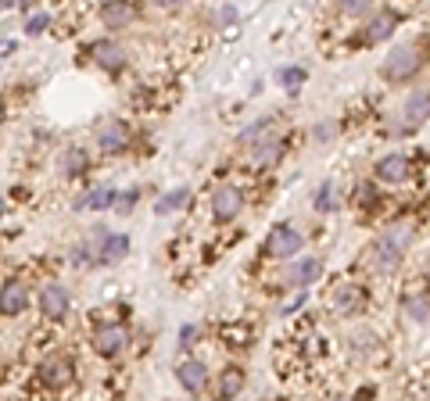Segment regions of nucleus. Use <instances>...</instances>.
Masks as SVG:
<instances>
[{"instance_id":"obj_27","label":"nucleus","mask_w":430,"mask_h":401,"mask_svg":"<svg viewBox=\"0 0 430 401\" xmlns=\"http://www.w3.org/2000/svg\"><path fill=\"white\" fill-rule=\"evenodd\" d=\"M136 197H140V190H126V193H119V197H115V212H119V215H129V212L136 208Z\"/></svg>"},{"instance_id":"obj_22","label":"nucleus","mask_w":430,"mask_h":401,"mask_svg":"<svg viewBox=\"0 0 430 401\" xmlns=\"http://www.w3.org/2000/svg\"><path fill=\"white\" fill-rule=\"evenodd\" d=\"M115 190L112 186H97L94 193H86V205L82 208H97V212H104V208H115Z\"/></svg>"},{"instance_id":"obj_32","label":"nucleus","mask_w":430,"mask_h":401,"mask_svg":"<svg viewBox=\"0 0 430 401\" xmlns=\"http://www.w3.org/2000/svg\"><path fill=\"white\" fill-rule=\"evenodd\" d=\"M15 47H18L15 40H0V61H4L8 54H15Z\"/></svg>"},{"instance_id":"obj_2","label":"nucleus","mask_w":430,"mask_h":401,"mask_svg":"<svg viewBox=\"0 0 430 401\" xmlns=\"http://www.w3.org/2000/svg\"><path fill=\"white\" fill-rule=\"evenodd\" d=\"M40 383L47 387V390H65L68 383H72V376H75V362H72V355H50V358H43L40 362Z\"/></svg>"},{"instance_id":"obj_4","label":"nucleus","mask_w":430,"mask_h":401,"mask_svg":"<svg viewBox=\"0 0 430 401\" xmlns=\"http://www.w3.org/2000/svg\"><path fill=\"white\" fill-rule=\"evenodd\" d=\"M129 147V126L119 122V119H108L97 126V151L101 154H119Z\"/></svg>"},{"instance_id":"obj_3","label":"nucleus","mask_w":430,"mask_h":401,"mask_svg":"<svg viewBox=\"0 0 430 401\" xmlns=\"http://www.w3.org/2000/svg\"><path fill=\"white\" fill-rule=\"evenodd\" d=\"M419 65H423L419 50H412V47H398V50L387 54V61L380 65V75L391 79V82H405V79H412V75L419 72Z\"/></svg>"},{"instance_id":"obj_18","label":"nucleus","mask_w":430,"mask_h":401,"mask_svg":"<svg viewBox=\"0 0 430 401\" xmlns=\"http://www.w3.org/2000/svg\"><path fill=\"white\" fill-rule=\"evenodd\" d=\"M240 390H244V369L240 365H230L219 376V397H237Z\"/></svg>"},{"instance_id":"obj_31","label":"nucleus","mask_w":430,"mask_h":401,"mask_svg":"<svg viewBox=\"0 0 430 401\" xmlns=\"http://www.w3.org/2000/svg\"><path fill=\"white\" fill-rule=\"evenodd\" d=\"M340 8L348 11V15H362L370 8V0H340Z\"/></svg>"},{"instance_id":"obj_7","label":"nucleus","mask_w":430,"mask_h":401,"mask_svg":"<svg viewBox=\"0 0 430 401\" xmlns=\"http://www.w3.org/2000/svg\"><path fill=\"white\" fill-rule=\"evenodd\" d=\"M68 309H72V297H68V290H65L61 283H47V287L40 290V312H43L47 319H65Z\"/></svg>"},{"instance_id":"obj_21","label":"nucleus","mask_w":430,"mask_h":401,"mask_svg":"<svg viewBox=\"0 0 430 401\" xmlns=\"http://www.w3.org/2000/svg\"><path fill=\"white\" fill-rule=\"evenodd\" d=\"M126 251H129V237H122V233H112V237H104L101 258H104V262H119Z\"/></svg>"},{"instance_id":"obj_30","label":"nucleus","mask_w":430,"mask_h":401,"mask_svg":"<svg viewBox=\"0 0 430 401\" xmlns=\"http://www.w3.org/2000/svg\"><path fill=\"white\" fill-rule=\"evenodd\" d=\"M355 200H359V205H366V208H370L373 200H377V190H373L370 183H359V186H355Z\"/></svg>"},{"instance_id":"obj_20","label":"nucleus","mask_w":430,"mask_h":401,"mask_svg":"<svg viewBox=\"0 0 430 401\" xmlns=\"http://www.w3.org/2000/svg\"><path fill=\"white\" fill-rule=\"evenodd\" d=\"M426 108H430V93H416V97H409V105H405V126L423 122Z\"/></svg>"},{"instance_id":"obj_8","label":"nucleus","mask_w":430,"mask_h":401,"mask_svg":"<svg viewBox=\"0 0 430 401\" xmlns=\"http://www.w3.org/2000/svg\"><path fill=\"white\" fill-rule=\"evenodd\" d=\"M126 344H129V333H126V326H119V323L101 326V330L94 333V351H97L101 358H115Z\"/></svg>"},{"instance_id":"obj_6","label":"nucleus","mask_w":430,"mask_h":401,"mask_svg":"<svg viewBox=\"0 0 430 401\" xmlns=\"http://www.w3.org/2000/svg\"><path fill=\"white\" fill-rule=\"evenodd\" d=\"M301 233L294 230V226H276L269 237H266V255H273V258H291V255H298L301 251Z\"/></svg>"},{"instance_id":"obj_35","label":"nucleus","mask_w":430,"mask_h":401,"mask_svg":"<svg viewBox=\"0 0 430 401\" xmlns=\"http://www.w3.org/2000/svg\"><path fill=\"white\" fill-rule=\"evenodd\" d=\"M158 4H165V8H176V4H183V0H158Z\"/></svg>"},{"instance_id":"obj_11","label":"nucleus","mask_w":430,"mask_h":401,"mask_svg":"<svg viewBox=\"0 0 430 401\" xmlns=\"http://www.w3.org/2000/svg\"><path fill=\"white\" fill-rule=\"evenodd\" d=\"M333 305H337L340 316H355V312L366 309V290L359 283H340L333 290Z\"/></svg>"},{"instance_id":"obj_9","label":"nucleus","mask_w":430,"mask_h":401,"mask_svg":"<svg viewBox=\"0 0 430 401\" xmlns=\"http://www.w3.org/2000/svg\"><path fill=\"white\" fill-rule=\"evenodd\" d=\"M176 380H180V387L187 394H205V387H208V365L198 362V358H187V362L176 365Z\"/></svg>"},{"instance_id":"obj_1","label":"nucleus","mask_w":430,"mask_h":401,"mask_svg":"<svg viewBox=\"0 0 430 401\" xmlns=\"http://www.w3.org/2000/svg\"><path fill=\"white\" fill-rule=\"evenodd\" d=\"M412 237H416V226H409V223L391 226V230L373 244V262H377V269H387V272L398 269V262H402V255L409 251Z\"/></svg>"},{"instance_id":"obj_13","label":"nucleus","mask_w":430,"mask_h":401,"mask_svg":"<svg viewBox=\"0 0 430 401\" xmlns=\"http://www.w3.org/2000/svg\"><path fill=\"white\" fill-rule=\"evenodd\" d=\"M409 172H412V161L405 154H387L377 161V179H384V183H405Z\"/></svg>"},{"instance_id":"obj_5","label":"nucleus","mask_w":430,"mask_h":401,"mask_svg":"<svg viewBox=\"0 0 430 401\" xmlns=\"http://www.w3.org/2000/svg\"><path fill=\"white\" fill-rule=\"evenodd\" d=\"M240 208H244V193L237 186H219L212 193V219L215 223H233Z\"/></svg>"},{"instance_id":"obj_24","label":"nucleus","mask_w":430,"mask_h":401,"mask_svg":"<svg viewBox=\"0 0 430 401\" xmlns=\"http://www.w3.org/2000/svg\"><path fill=\"white\" fill-rule=\"evenodd\" d=\"M316 212H333L337 208V190H333V183H323L319 190H316Z\"/></svg>"},{"instance_id":"obj_19","label":"nucleus","mask_w":430,"mask_h":401,"mask_svg":"<svg viewBox=\"0 0 430 401\" xmlns=\"http://www.w3.org/2000/svg\"><path fill=\"white\" fill-rule=\"evenodd\" d=\"M187 200H190V190H187V186H176V190H168V193L158 200V215H168V212L183 208Z\"/></svg>"},{"instance_id":"obj_12","label":"nucleus","mask_w":430,"mask_h":401,"mask_svg":"<svg viewBox=\"0 0 430 401\" xmlns=\"http://www.w3.org/2000/svg\"><path fill=\"white\" fill-rule=\"evenodd\" d=\"M319 272H323V262H319V258H301V262H294V265L284 272V283L294 287V290H305L308 283L319 279Z\"/></svg>"},{"instance_id":"obj_34","label":"nucleus","mask_w":430,"mask_h":401,"mask_svg":"<svg viewBox=\"0 0 430 401\" xmlns=\"http://www.w3.org/2000/svg\"><path fill=\"white\" fill-rule=\"evenodd\" d=\"M219 18H222V22H226V26H230V22H233V18H237V11H233V8H222V15H219Z\"/></svg>"},{"instance_id":"obj_36","label":"nucleus","mask_w":430,"mask_h":401,"mask_svg":"<svg viewBox=\"0 0 430 401\" xmlns=\"http://www.w3.org/2000/svg\"><path fill=\"white\" fill-rule=\"evenodd\" d=\"M0 215H4V200H0Z\"/></svg>"},{"instance_id":"obj_17","label":"nucleus","mask_w":430,"mask_h":401,"mask_svg":"<svg viewBox=\"0 0 430 401\" xmlns=\"http://www.w3.org/2000/svg\"><path fill=\"white\" fill-rule=\"evenodd\" d=\"M254 144H258V147H254V165H258V169H269V165L280 161V154H284V144H280V140L266 137V140H254Z\"/></svg>"},{"instance_id":"obj_26","label":"nucleus","mask_w":430,"mask_h":401,"mask_svg":"<svg viewBox=\"0 0 430 401\" xmlns=\"http://www.w3.org/2000/svg\"><path fill=\"white\" fill-rule=\"evenodd\" d=\"M280 82H284V90H287V93H298V90H301V82H305V68H298V65L284 68V72H280Z\"/></svg>"},{"instance_id":"obj_15","label":"nucleus","mask_w":430,"mask_h":401,"mask_svg":"<svg viewBox=\"0 0 430 401\" xmlns=\"http://www.w3.org/2000/svg\"><path fill=\"white\" fill-rule=\"evenodd\" d=\"M94 61L101 65V68H108V72H119L126 61H129V54H126V47H119V43H112V40H101V43H94Z\"/></svg>"},{"instance_id":"obj_14","label":"nucleus","mask_w":430,"mask_h":401,"mask_svg":"<svg viewBox=\"0 0 430 401\" xmlns=\"http://www.w3.org/2000/svg\"><path fill=\"white\" fill-rule=\"evenodd\" d=\"M133 18H136V8L129 4V0H108V4L101 8V22L108 29H126Z\"/></svg>"},{"instance_id":"obj_16","label":"nucleus","mask_w":430,"mask_h":401,"mask_svg":"<svg viewBox=\"0 0 430 401\" xmlns=\"http://www.w3.org/2000/svg\"><path fill=\"white\" fill-rule=\"evenodd\" d=\"M394 26H398V15H394V11H380V15L370 22V29H366V43H380V40H387V36L394 33Z\"/></svg>"},{"instance_id":"obj_23","label":"nucleus","mask_w":430,"mask_h":401,"mask_svg":"<svg viewBox=\"0 0 430 401\" xmlns=\"http://www.w3.org/2000/svg\"><path fill=\"white\" fill-rule=\"evenodd\" d=\"M61 172H65V176H82V172H86V154H82L79 147L65 151V154H61Z\"/></svg>"},{"instance_id":"obj_28","label":"nucleus","mask_w":430,"mask_h":401,"mask_svg":"<svg viewBox=\"0 0 430 401\" xmlns=\"http://www.w3.org/2000/svg\"><path fill=\"white\" fill-rule=\"evenodd\" d=\"M273 126V119H258V122H251L244 133H240V140H247V144H254V137H262L266 129Z\"/></svg>"},{"instance_id":"obj_25","label":"nucleus","mask_w":430,"mask_h":401,"mask_svg":"<svg viewBox=\"0 0 430 401\" xmlns=\"http://www.w3.org/2000/svg\"><path fill=\"white\" fill-rule=\"evenodd\" d=\"M405 312L412 316V319H430V294H416V297H409L405 301Z\"/></svg>"},{"instance_id":"obj_10","label":"nucleus","mask_w":430,"mask_h":401,"mask_svg":"<svg viewBox=\"0 0 430 401\" xmlns=\"http://www.w3.org/2000/svg\"><path fill=\"white\" fill-rule=\"evenodd\" d=\"M29 305V287L22 279H8L0 287V316H18Z\"/></svg>"},{"instance_id":"obj_29","label":"nucleus","mask_w":430,"mask_h":401,"mask_svg":"<svg viewBox=\"0 0 430 401\" xmlns=\"http://www.w3.org/2000/svg\"><path fill=\"white\" fill-rule=\"evenodd\" d=\"M47 26H50V15H47V11H40V15H33V18L26 22V33H29V36H40Z\"/></svg>"},{"instance_id":"obj_33","label":"nucleus","mask_w":430,"mask_h":401,"mask_svg":"<svg viewBox=\"0 0 430 401\" xmlns=\"http://www.w3.org/2000/svg\"><path fill=\"white\" fill-rule=\"evenodd\" d=\"M194 337H198V326H183V330H180V341H183V344H194Z\"/></svg>"}]
</instances>
